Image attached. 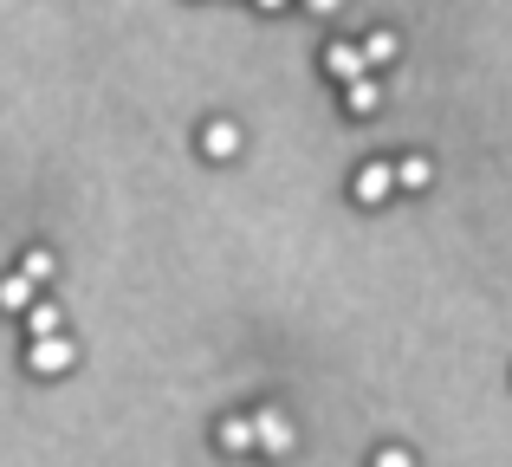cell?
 <instances>
[{"label": "cell", "instance_id": "9c48e42d", "mask_svg": "<svg viewBox=\"0 0 512 467\" xmlns=\"http://www.w3.org/2000/svg\"><path fill=\"white\" fill-rule=\"evenodd\" d=\"M26 331H33V338H52V331H59V305H26Z\"/></svg>", "mask_w": 512, "mask_h": 467}, {"label": "cell", "instance_id": "ba28073f", "mask_svg": "<svg viewBox=\"0 0 512 467\" xmlns=\"http://www.w3.org/2000/svg\"><path fill=\"white\" fill-rule=\"evenodd\" d=\"M221 448H227V455L253 448V416H234V422H221Z\"/></svg>", "mask_w": 512, "mask_h": 467}, {"label": "cell", "instance_id": "5bb4252c", "mask_svg": "<svg viewBox=\"0 0 512 467\" xmlns=\"http://www.w3.org/2000/svg\"><path fill=\"white\" fill-rule=\"evenodd\" d=\"M305 7H312V13H338L344 0H305Z\"/></svg>", "mask_w": 512, "mask_h": 467}, {"label": "cell", "instance_id": "7c38bea8", "mask_svg": "<svg viewBox=\"0 0 512 467\" xmlns=\"http://www.w3.org/2000/svg\"><path fill=\"white\" fill-rule=\"evenodd\" d=\"M234 143H240L234 124H214V130H208V156H234Z\"/></svg>", "mask_w": 512, "mask_h": 467}, {"label": "cell", "instance_id": "30bf717a", "mask_svg": "<svg viewBox=\"0 0 512 467\" xmlns=\"http://www.w3.org/2000/svg\"><path fill=\"white\" fill-rule=\"evenodd\" d=\"M389 176H396V182H402V189H428V176H435V169H428V163H422V156H402V163H396V169H389Z\"/></svg>", "mask_w": 512, "mask_h": 467}, {"label": "cell", "instance_id": "277c9868", "mask_svg": "<svg viewBox=\"0 0 512 467\" xmlns=\"http://www.w3.org/2000/svg\"><path fill=\"white\" fill-rule=\"evenodd\" d=\"M363 72H376V65H396V52H402V39L396 33H370V39H363Z\"/></svg>", "mask_w": 512, "mask_h": 467}, {"label": "cell", "instance_id": "9a60e30c", "mask_svg": "<svg viewBox=\"0 0 512 467\" xmlns=\"http://www.w3.org/2000/svg\"><path fill=\"white\" fill-rule=\"evenodd\" d=\"M260 7H286V0H260Z\"/></svg>", "mask_w": 512, "mask_h": 467}, {"label": "cell", "instance_id": "5b68a950", "mask_svg": "<svg viewBox=\"0 0 512 467\" xmlns=\"http://www.w3.org/2000/svg\"><path fill=\"white\" fill-rule=\"evenodd\" d=\"M389 189H396V176H389V163H370V169H357V202H383Z\"/></svg>", "mask_w": 512, "mask_h": 467}, {"label": "cell", "instance_id": "52a82bcc", "mask_svg": "<svg viewBox=\"0 0 512 467\" xmlns=\"http://www.w3.org/2000/svg\"><path fill=\"white\" fill-rule=\"evenodd\" d=\"M52 273H59V260H52L46 247H33V253H26V260H20V279H33V286H46Z\"/></svg>", "mask_w": 512, "mask_h": 467}, {"label": "cell", "instance_id": "6da1fadb", "mask_svg": "<svg viewBox=\"0 0 512 467\" xmlns=\"http://www.w3.org/2000/svg\"><path fill=\"white\" fill-rule=\"evenodd\" d=\"M253 448H266V455H286V448H292L286 409H253Z\"/></svg>", "mask_w": 512, "mask_h": 467}, {"label": "cell", "instance_id": "8fae6325", "mask_svg": "<svg viewBox=\"0 0 512 467\" xmlns=\"http://www.w3.org/2000/svg\"><path fill=\"white\" fill-rule=\"evenodd\" d=\"M0 305H7V312H26V305H33V279H20V273H13L7 286H0Z\"/></svg>", "mask_w": 512, "mask_h": 467}, {"label": "cell", "instance_id": "4fadbf2b", "mask_svg": "<svg viewBox=\"0 0 512 467\" xmlns=\"http://www.w3.org/2000/svg\"><path fill=\"white\" fill-rule=\"evenodd\" d=\"M376 467H415V461H409V448H383V455H376Z\"/></svg>", "mask_w": 512, "mask_h": 467}, {"label": "cell", "instance_id": "7a4b0ae2", "mask_svg": "<svg viewBox=\"0 0 512 467\" xmlns=\"http://www.w3.org/2000/svg\"><path fill=\"white\" fill-rule=\"evenodd\" d=\"M26 364L39 370V377H65V364H72V344L52 331V338H33V351H26Z\"/></svg>", "mask_w": 512, "mask_h": 467}, {"label": "cell", "instance_id": "3957f363", "mask_svg": "<svg viewBox=\"0 0 512 467\" xmlns=\"http://www.w3.org/2000/svg\"><path fill=\"white\" fill-rule=\"evenodd\" d=\"M325 72L338 78V85H350V78H363V52L350 46V39H338V46H325Z\"/></svg>", "mask_w": 512, "mask_h": 467}, {"label": "cell", "instance_id": "8992f818", "mask_svg": "<svg viewBox=\"0 0 512 467\" xmlns=\"http://www.w3.org/2000/svg\"><path fill=\"white\" fill-rule=\"evenodd\" d=\"M376 98H383V91L370 85V72H363V78H350V85H344V104H350V117H370V111H376Z\"/></svg>", "mask_w": 512, "mask_h": 467}]
</instances>
